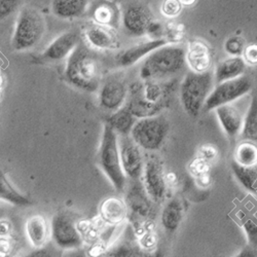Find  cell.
<instances>
[{"label": "cell", "mask_w": 257, "mask_h": 257, "mask_svg": "<svg viewBox=\"0 0 257 257\" xmlns=\"http://www.w3.org/2000/svg\"><path fill=\"white\" fill-rule=\"evenodd\" d=\"M85 38L93 48L100 50L115 49L117 38L111 27L95 24L85 30Z\"/></svg>", "instance_id": "cell-17"}, {"label": "cell", "mask_w": 257, "mask_h": 257, "mask_svg": "<svg viewBox=\"0 0 257 257\" xmlns=\"http://www.w3.org/2000/svg\"><path fill=\"white\" fill-rule=\"evenodd\" d=\"M99 211L101 218L112 225L121 223L127 215L126 205L117 198H108L103 201Z\"/></svg>", "instance_id": "cell-19"}, {"label": "cell", "mask_w": 257, "mask_h": 257, "mask_svg": "<svg viewBox=\"0 0 257 257\" xmlns=\"http://www.w3.org/2000/svg\"><path fill=\"white\" fill-rule=\"evenodd\" d=\"M52 238L63 249H71L80 246L81 235L74 222L65 214L59 213L52 220Z\"/></svg>", "instance_id": "cell-8"}, {"label": "cell", "mask_w": 257, "mask_h": 257, "mask_svg": "<svg viewBox=\"0 0 257 257\" xmlns=\"http://www.w3.org/2000/svg\"><path fill=\"white\" fill-rule=\"evenodd\" d=\"M242 137L244 140H250L257 143V96L253 97L246 113Z\"/></svg>", "instance_id": "cell-28"}, {"label": "cell", "mask_w": 257, "mask_h": 257, "mask_svg": "<svg viewBox=\"0 0 257 257\" xmlns=\"http://www.w3.org/2000/svg\"><path fill=\"white\" fill-rule=\"evenodd\" d=\"M214 75L210 70L206 72H189L180 85V100L183 109L192 117L203 110L206 100L213 91Z\"/></svg>", "instance_id": "cell-3"}, {"label": "cell", "mask_w": 257, "mask_h": 257, "mask_svg": "<svg viewBox=\"0 0 257 257\" xmlns=\"http://www.w3.org/2000/svg\"><path fill=\"white\" fill-rule=\"evenodd\" d=\"M183 218V206L177 199L171 200L163 209L162 224L168 232H174Z\"/></svg>", "instance_id": "cell-22"}, {"label": "cell", "mask_w": 257, "mask_h": 257, "mask_svg": "<svg viewBox=\"0 0 257 257\" xmlns=\"http://www.w3.org/2000/svg\"><path fill=\"white\" fill-rule=\"evenodd\" d=\"M215 111L223 131L229 138H237L242 134L245 117L238 107L229 103L217 107Z\"/></svg>", "instance_id": "cell-15"}, {"label": "cell", "mask_w": 257, "mask_h": 257, "mask_svg": "<svg viewBox=\"0 0 257 257\" xmlns=\"http://www.w3.org/2000/svg\"><path fill=\"white\" fill-rule=\"evenodd\" d=\"M186 62L192 71H209L212 66L211 48L205 41L200 39L190 41L186 52Z\"/></svg>", "instance_id": "cell-16"}, {"label": "cell", "mask_w": 257, "mask_h": 257, "mask_svg": "<svg viewBox=\"0 0 257 257\" xmlns=\"http://www.w3.org/2000/svg\"><path fill=\"white\" fill-rule=\"evenodd\" d=\"M79 45V35L68 31L57 37L47 50L41 54L42 62H57L70 56Z\"/></svg>", "instance_id": "cell-12"}, {"label": "cell", "mask_w": 257, "mask_h": 257, "mask_svg": "<svg viewBox=\"0 0 257 257\" xmlns=\"http://www.w3.org/2000/svg\"><path fill=\"white\" fill-rule=\"evenodd\" d=\"M107 123H109L117 134L121 136L128 135L136 123L135 114L130 107H123L116 110V112L108 118Z\"/></svg>", "instance_id": "cell-24"}, {"label": "cell", "mask_w": 257, "mask_h": 257, "mask_svg": "<svg viewBox=\"0 0 257 257\" xmlns=\"http://www.w3.org/2000/svg\"><path fill=\"white\" fill-rule=\"evenodd\" d=\"M139 147L140 146L133 140V138L130 139L127 135H122L119 141L121 167L125 176L133 180L139 179L144 170L143 159Z\"/></svg>", "instance_id": "cell-9"}, {"label": "cell", "mask_w": 257, "mask_h": 257, "mask_svg": "<svg viewBox=\"0 0 257 257\" xmlns=\"http://www.w3.org/2000/svg\"><path fill=\"white\" fill-rule=\"evenodd\" d=\"M186 53L177 46H163L148 55L140 69L144 80L165 79L180 72L185 65Z\"/></svg>", "instance_id": "cell-2"}, {"label": "cell", "mask_w": 257, "mask_h": 257, "mask_svg": "<svg viewBox=\"0 0 257 257\" xmlns=\"http://www.w3.org/2000/svg\"><path fill=\"white\" fill-rule=\"evenodd\" d=\"M101 73L96 54L83 45H78L68 58L65 79L76 89L96 92L100 85Z\"/></svg>", "instance_id": "cell-1"}, {"label": "cell", "mask_w": 257, "mask_h": 257, "mask_svg": "<svg viewBox=\"0 0 257 257\" xmlns=\"http://www.w3.org/2000/svg\"><path fill=\"white\" fill-rule=\"evenodd\" d=\"M142 178L148 198L156 203L162 202L166 195V180L160 162L156 160L148 161L144 165Z\"/></svg>", "instance_id": "cell-11"}, {"label": "cell", "mask_w": 257, "mask_h": 257, "mask_svg": "<svg viewBox=\"0 0 257 257\" xmlns=\"http://www.w3.org/2000/svg\"><path fill=\"white\" fill-rule=\"evenodd\" d=\"M154 23V16L147 7L134 5L128 7L122 15L124 30L133 36H143L148 33Z\"/></svg>", "instance_id": "cell-10"}, {"label": "cell", "mask_w": 257, "mask_h": 257, "mask_svg": "<svg viewBox=\"0 0 257 257\" xmlns=\"http://www.w3.org/2000/svg\"><path fill=\"white\" fill-rule=\"evenodd\" d=\"M46 33V21L42 15L33 8L21 11L12 39L15 51L23 52L36 47Z\"/></svg>", "instance_id": "cell-5"}, {"label": "cell", "mask_w": 257, "mask_h": 257, "mask_svg": "<svg viewBox=\"0 0 257 257\" xmlns=\"http://www.w3.org/2000/svg\"><path fill=\"white\" fill-rule=\"evenodd\" d=\"M90 6V0H53L52 12L60 19L82 17Z\"/></svg>", "instance_id": "cell-18"}, {"label": "cell", "mask_w": 257, "mask_h": 257, "mask_svg": "<svg viewBox=\"0 0 257 257\" xmlns=\"http://www.w3.org/2000/svg\"><path fill=\"white\" fill-rule=\"evenodd\" d=\"M170 125L165 116H146L136 121L131 131V136L145 151H158L163 146Z\"/></svg>", "instance_id": "cell-6"}, {"label": "cell", "mask_w": 257, "mask_h": 257, "mask_svg": "<svg viewBox=\"0 0 257 257\" xmlns=\"http://www.w3.org/2000/svg\"><path fill=\"white\" fill-rule=\"evenodd\" d=\"M252 88V81L249 77L242 75L240 77L218 82L209 95L203 110L210 111L217 107L229 104L247 95Z\"/></svg>", "instance_id": "cell-7"}, {"label": "cell", "mask_w": 257, "mask_h": 257, "mask_svg": "<svg viewBox=\"0 0 257 257\" xmlns=\"http://www.w3.org/2000/svg\"><path fill=\"white\" fill-rule=\"evenodd\" d=\"M203 154H204V157L206 159L210 160V159H212V158L216 156V151H215V148H214V147L208 145V146L203 148Z\"/></svg>", "instance_id": "cell-36"}, {"label": "cell", "mask_w": 257, "mask_h": 257, "mask_svg": "<svg viewBox=\"0 0 257 257\" xmlns=\"http://www.w3.org/2000/svg\"><path fill=\"white\" fill-rule=\"evenodd\" d=\"M243 229L246 233L248 246L257 251V218H247L243 222Z\"/></svg>", "instance_id": "cell-30"}, {"label": "cell", "mask_w": 257, "mask_h": 257, "mask_svg": "<svg viewBox=\"0 0 257 257\" xmlns=\"http://www.w3.org/2000/svg\"><path fill=\"white\" fill-rule=\"evenodd\" d=\"M224 50L229 56H242L245 50L244 39L240 36H231L224 44Z\"/></svg>", "instance_id": "cell-31"}, {"label": "cell", "mask_w": 257, "mask_h": 257, "mask_svg": "<svg viewBox=\"0 0 257 257\" xmlns=\"http://www.w3.org/2000/svg\"><path fill=\"white\" fill-rule=\"evenodd\" d=\"M196 2H197V0H180V3L185 7H190V6L194 5Z\"/></svg>", "instance_id": "cell-37"}, {"label": "cell", "mask_w": 257, "mask_h": 257, "mask_svg": "<svg viewBox=\"0 0 257 257\" xmlns=\"http://www.w3.org/2000/svg\"><path fill=\"white\" fill-rule=\"evenodd\" d=\"M108 2H112V3H114V2H115V0H108Z\"/></svg>", "instance_id": "cell-38"}, {"label": "cell", "mask_w": 257, "mask_h": 257, "mask_svg": "<svg viewBox=\"0 0 257 257\" xmlns=\"http://www.w3.org/2000/svg\"><path fill=\"white\" fill-rule=\"evenodd\" d=\"M26 231L31 245L35 248L42 247L49 239V224L41 215H34L27 220Z\"/></svg>", "instance_id": "cell-20"}, {"label": "cell", "mask_w": 257, "mask_h": 257, "mask_svg": "<svg viewBox=\"0 0 257 257\" xmlns=\"http://www.w3.org/2000/svg\"><path fill=\"white\" fill-rule=\"evenodd\" d=\"M247 63L241 56H231L230 58L223 60L218 64L215 71V79L217 82H221L228 79L240 77L244 74Z\"/></svg>", "instance_id": "cell-21"}, {"label": "cell", "mask_w": 257, "mask_h": 257, "mask_svg": "<svg viewBox=\"0 0 257 257\" xmlns=\"http://www.w3.org/2000/svg\"><path fill=\"white\" fill-rule=\"evenodd\" d=\"M243 58L249 65H257V45H249L245 48Z\"/></svg>", "instance_id": "cell-35"}, {"label": "cell", "mask_w": 257, "mask_h": 257, "mask_svg": "<svg viewBox=\"0 0 257 257\" xmlns=\"http://www.w3.org/2000/svg\"><path fill=\"white\" fill-rule=\"evenodd\" d=\"M146 195L143 194L141 188H138L133 189L131 191L130 197H128V201H130V204L133 207L134 211L139 212L141 215H145L148 212V205L146 204V198L144 197Z\"/></svg>", "instance_id": "cell-29"}, {"label": "cell", "mask_w": 257, "mask_h": 257, "mask_svg": "<svg viewBox=\"0 0 257 257\" xmlns=\"http://www.w3.org/2000/svg\"><path fill=\"white\" fill-rule=\"evenodd\" d=\"M231 170L233 175L240 184L250 192L257 190V166L246 167L238 164L235 161L231 163Z\"/></svg>", "instance_id": "cell-25"}, {"label": "cell", "mask_w": 257, "mask_h": 257, "mask_svg": "<svg viewBox=\"0 0 257 257\" xmlns=\"http://www.w3.org/2000/svg\"><path fill=\"white\" fill-rule=\"evenodd\" d=\"M0 198L3 201H6L12 205L26 207L31 205V201L23 196L10 183L6 174L2 172L0 175Z\"/></svg>", "instance_id": "cell-26"}, {"label": "cell", "mask_w": 257, "mask_h": 257, "mask_svg": "<svg viewBox=\"0 0 257 257\" xmlns=\"http://www.w3.org/2000/svg\"><path fill=\"white\" fill-rule=\"evenodd\" d=\"M127 90L125 84L119 79L107 80L100 90L99 100L103 108L116 111L123 105L126 98Z\"/></svg>", "instance_id": "cell-13"}, {"label": "cell", "mask_w": 257, "mask_h": 257, "mask_svg": "<svg viewBox=\"0 0 257 257\" xmlns=\"http://www.w3.org/2000/svg\"><path fill=\"white\" fill-rule=\"evenodd\" d=\"M161 95H162V92H161L160 87L155 83H149L145 88L144 97L149 102H152V103L157 102L158 100L161 99Z\"/></svg>", "instance_id": "cell-34"}, {"label": "cell", "mask_w": 257, "mask_h": 257, "mask_svg": "<svg viewBox=\"0 0 257 257\" xmlns=\"http://www.w3.org/2000/svg\"><path fill=\"white\" fill-rule=\"evenodd\" d=\"M234 161L246 167L257 166V143L250 140L241 142L234 151Z\"/></svg>", "instance_id": "cell-27"}, {"label": "cell", "mask_w": 257, "mask_h": 257, "mask_svg": "<svg viewBox=\"0 0 257 257\" xmlns=\"http://www.w3.org/2000/svg\"><path fill=\"white\" fill-rule=\"evenodd\" d=\"M165 45H167V41L162 38L140 42V44H137L118 54L116 58V63L118 64V66L130 67L136 64L138 61H140L142 58L151 55L154 51Z\"/></svg>", "instance_id": "cell-14"}, {"label": "cell", "mask_w": 257, "mask_h": 257, "mask_svg": "<svg viewBox=\"0 0 257 257\" xmlns=\"http://www.w3.org/2000/svg\"><path fill=\"white\" fill-rule=\"evenodd\" d=\"M182 4L180 3V0H164L162 7H161V12L166 18H175L179 16V14L182 11Z\"/></svg>", "instance_id": "cell-32"}, {"label": "cell", "mask_w": 257, "mask_h": 257, "mask_svg": "<svg viewBox=\"0 0 257 257\" xmlns=\"http://www.w3.org/2000/svg\"><path fill=\"white\" fill-rule=\"evenodd\" d=\"M118 145L117 133L109 123H106L103 130L98 162L115 189L121 191L125 186L126 176L121 167Z\"/></svg>", "instance_id": "cell-4"}, {"label": "cell", "mask_w": 257, "mask_h": 257, "mask_svg": "<svg viewBox=\"0 0 257 257\" xmlns=\"http://www.w3.org/2000/svg\"><path fill=\"white\" fill-rule=\"evenodd\" d=\"M21 0H0V17L6 19L13 15L19 8Z\"/></svg>", "instance_id": "cell-33"}, {"label": "cell", "mask_w": 257, "mask_h": 257, "mask_svg": "<svg viewBox=\"0 0 257 257\" xmlns=\"http://www.w3.org/2000/svg\"><path fill=\"white\" fill-rule=\"evenodd\" d=\"M93 19L97 24L115 27L118 23L119 12L112 2L104 0L97 5L93 11Z\"/></svg>", "instance_id": "cell-23"}]
</instances>
